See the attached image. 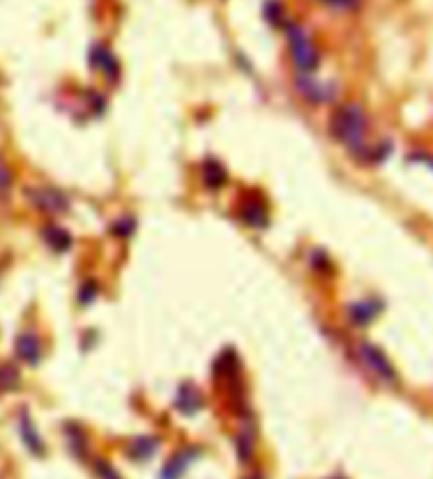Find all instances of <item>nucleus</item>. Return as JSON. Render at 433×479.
Segmentation results:
<instances>
[{"label": "nucleus", "instance_id": "23", "mask_svg": "<svg viewBox=\"0 0 433 479\" xmlns=\"http://www.w3.org/2000/svg\"><path fill=\"white\" fill-rule=\"evenodd\" d=\"M96 473L100 479H121V475L116 473V469L112 464H108L106 460H98L96 462Z\"/></svg>", "mask_w": 433, "mask_h": 479}, {"label": "nucleus", "instance_id": "1", "mask_svg": "<svg viewBox=\"0 0 433 479\" xmlns=\"http://www.w3.org/2000/svg\"><path fill=\"white\" fill-rule=\"evenodd\" d=\"M330 133L336 142H340L353 154L364 152V137H366L364 110L355 104L338 106L330 119Z\"/></svg>", "mask_w": 433, "mask_h": 479}, {"label": "nucleus", "instance_id": "5", "mask_svg": "<svg viewBox=\"0 0 433 479\" xmlns=\"http://www.w3.org/2000/svg\"><path fill=\"white\" fill-rule=\"evenodd\" d=\"M239 218L243 220V224L252 226V228H264L268 226V211H266V203L258 192H252L248 199L241 201L239 205Z\"/></svg>", "mask_w": 433, "mask_h": 479}, {"label": "nucleus", "instance_id": "18", "mask_svg": "<svg viewBox=\"0 0 433 479\" xmlns=\"http://www.w3.org/2000/svg\"><path fill=\"white\" fill-rule=\"evenodd\" d=\"M264 17L273 26H283L285 24V20H283V7L277 3V0H268V3L264 5Z\"/></svg>", "mask_w": 433, "mask_h": 479}, {"label": "nucleus", "instance_id": "7", "mask_svg": "<svg viewBox=\"0 0 433 479\" xmlns=\"http://www.w3.org/2000/svg\"><path fill=\"white\" fill-rule=\"evenodd\" d=\"M89 63H91L93 70H100L106 78H116V74H119V61H116L114 53L106 45H102V43H98V45L91 47V51H89Z\"/></svg>", "mask_w": 433, "mask_h": 479}, {"label": "nucleus", "instance_id": "12", "mask_svg": "<svg viewBox=\"0 0 433 479\" xmlns=\"http://www.w3.org/2000/svg\"><path fill=\"white\" fill-rule=\"evenodd\" d=\"M197 450L195 448H186V450H180L178 454H174L167 464L163 466L161 471V479H180L186 471V466L190 464V460L195 458Z\"/></svg>", "mask_w": 433, "mask_h": 479}, {"label": "nucleus", "instance_id": "19", "mask_svg": "<svg viewBox=\"0 0 433 479\" xmlns=\"http://www.w3.org/2000/svg\"><path fill=\"white\" fill-rule=\"evenodd\" d=\"M11 188H13V174L9 169V165L0 158V197L9 195Z\"/></svg>", "mask_w": 433, "mask_h": 479}, {"label": "nucleus", "instance_id": "9", "mask_svg": "<svg viewBox=\"0 0 433 479\" xmlns=\"http://www.w3.org/2000/svg\"><path fill=\"white\" fill-rule=\"evenodd\" d=\"M15 353L22 361H26L28 365H36L43 357V349H40V340L34 332H26L20 334L15 340Z\"/></svg>", "mask_w": 433, "mask_h": 479}, {"label": "nucleus", "instance_id": "8", "mask_svg": "<svg viewBox=\"0 0 433 479\" xmlns=\"http://www.w3.org/2000/svg\"><path fill=\"white\" fill-rule=\"evenodd\" d=\"M201 408H203V397H201V393L197 390L195 384L184 382V384L178 388L176 410H178L180 414H184V416H192V414H197Z\"/></svg>", "mask_w": 433, "mask_h": 479}, {"label": "nucleus", "instance_id": "2", "mask_svg": "<svg viewBox=\"0 0 433 479\" xmlns=\"http://www.w3.org/2000/svg\"><path fill=\"white\" fill-rule=\"evenodd\" d=\"M285 36H287V45H290V57L294 68L303 74L313 72L319 66V53L313 40L309 38V34L298 24L285 22Z\"/></svg>", "mask_w": 433, "mask_h": 479}, {"label": "nucleus", "instance_id": "3", "mask_svg": "<svg viewBox=\"0 0 433 479\" xmlns=\"http://www.w3.org/2000/svg\"><path fill=\"white\" fill-rule=\"evenodd\" d=\"M359 357H362L366 367L372 374H377L381 380L395 382V370H393V365L389 363V359L385 357V353L379 347H374L370 342H362V344H359Z\"/></svg>", "mask_w": 433, "mask_h": 479}, {"label": "nucleus", "instance_id": "21", "mask_svg": "<svg viewBox=\"0 0 433 479\" xmlns=\"http://www.w3.org/2000/svg\"><path fill=\"white\" fill-rule=\"evenodd\" d=\"M319 3L334 11H353L362 5V0H319Z\"/></svg>", "mask_w": 433, "mask_h": 479}, {"label": "nucleus", "instance_id": "15", "mask_svg": "<svg viewBox=\"0 0 433 479\" xmlns=\"http://www.w3.org/2000/svg\"><path fill=\"white\" fill-rule=\"evenodd\" d=\"M159 450V441L155 437H135L129 448H127V454L129 458L133 460H149L155 456V452Z\"/></svg>", "mask_w": 433, "mask_h": 479}, {"label": "nucleus", "instance_id": "11", "mask_svg": "<svg viewBox=\"0 0 433 479\" xmlns=\"http://www.w3.org/2000/svg\"><path fill=\"white\" fill-rule=\"evenodd\" d=\"M20 435H22L26 448H28L32 454L40 456V454L45 452V443H43V439H40V435H38V431H36V427H34L30 414H28L26 410L20 414Z\"/></svg>", "mask_w": 433, "mask_h": 479}, {"label": "nucleus", "instance_id": "10", "mask_svg": "<svg viewBox=\"0 0 433 479\" xmlns=\"http://www.w3.org/2000/svg\"><path fill=\"white\" fill-rule=\"evenodd\" d=\"M201 180H203L205 188L218 190L227 184L229 176H227V169L222 167V163H218L215 158H205L203 165H201Z\"/></svg>", "mask_w": 433, "mask_h": 479}, {"label": "nucleus", "instance_id": "6", "mask_svg": "<svg viewBox=\"0 0 433 479\" xmlns=\"http://www.w3.org/2000/svg\"><path fill=\"white\" fill-rule=\"evenodd\" d=\"M298 93L309 102V104H328L336 98V87L328 83H315L311 78H298L296 81Z\"/></svg>", "mask_w": 433, "mask_h": 479}, {"label": "nucleus", "instance_id": "4", "mask_svg": "<svg viewBox=\"0 0 433 479\" xmlns=\"http://www.w3.org/2000/svg\"><path fill=\"white\" fill-rule=\"evenodd\" d=\"M28 197H30L34 207H38L40 211H47V213H61L68 209V199L51 186L32 188V190H28Z\"/></svg>", "mask_w": 433, "mask_h": 479}, {"label": "nucleus", "instance_id": "17", "mask_svg": "<svg viewBox=\"0 0 433 479\" xmlns=\"http://www.w3.org/2000/svg\"><path fill=\"white\" fill-rule=\"evenodd\" d=\"M235 446H237V454L243 462H248L252 458V450H254V439H252V433L250 429H243L237 439H235Z\"/></svg>", "mask_w": 433, "mask_h": 479}, {"label": "nucleus", "instance_id": "13", "mask_svg": "<svg viewBox=\"0 0 433 479\" xmlns=\"http://www.w3.org/2000/svg\"><path fill=\"white\" fill-rule=\"evenodd\" d=\"M381 312V304L379 302H355L349 306V319L355 324V326H366L370 324L372 319Z\"/></svg>", "mask_w": 433, "mask_h": 479}, {"label": "nucleus", "instance_id": "24", "mask_svg": "<svg viewBox=\"0 0 433 479\" xmlns=\"http://www.w3.org/2000/svg\"><path fill=\"white\" fill-rule=\"evenodd\" d=\"M248 479H262V477H258V475H254V477H248Z\"/></svg>", "mask_w": 433, "mask_h": 479}, {"label": "nucleus", "instance_id": "22", "mask_svg": "<svg viewBox=\"0 0 433 479\" xmlns=\"http://www.w3.org/2000/svg\"><path fill=\"white\" fill-rule=\"evenodd\" d=\"M98 283L96 281H87V283H83L81 285V289H79V300L83 302V304H91L93 300H96V296H98Z\"/></svg>", "mask_w": 433, "mask_h": 479}, {"label": "nucleus", "instance_id": "16", "mask_svg": "<svg viewBox=\"0 0 433 479\" xmlns=\"http://www.w3.org/2000/svg\"><path fill=\"white\" fill-rule=\"evenodd\" d=\"M20 386V372L13 363L0 365V393L15 390Z\"/></svg>", "mask_w": 433, "mask_h": 479}, {"label": "nucleus", "instance_id": "20", "mask_svg": "<svg viewBox=\"0 0 433 479\" xmlns=\"http://www.w3.org/2000/svg\"><path fill=\"white\" fill-rule=\"evenodd\" d=\"M133 226H135L133 218H121V220H116V222L112 224V232H114V236H119V238H127V236H131Z\"/></svg>", "mask_w": 433, "mask_h": 479}, {"label": "nucleus", "instance_id": "14", "mask_svg": "<svg viewBox=\"0 0 433 479\" xmlns=\"http://www.w3.org/2000/svg\"><path fill=\"white\" fill-rule=\"evenodd\" d=\"M43 234H45L47 245H49L53 252H57V254L68 252L70 245H72V236H70V232H68L66 228H61V226H47V228L43 230Z\"/></svg>", "mask_w": 433, "mask_h": 479}]
</instances>
